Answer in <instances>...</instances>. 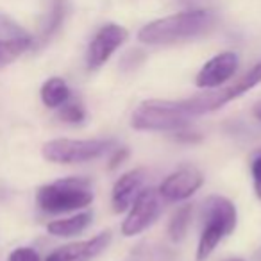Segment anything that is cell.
Instances as JSON below:
<instances>
[{
	"label": "cell",
	"instance_id": "obj_10",
	"mask_svg": "<svg viewBox=\"0 0 261 261\" xmlns=\"http://www.w3.org/2000/svg\"><path fill=\"white\" fill-rule=\"evenodd\" d=\"M109 243H111V232L104 231L93 236L91 240L59 247L47 257V261H90L104 252L109 247Z\"/></svg>",
	"mask_w": 261,
	"mask_h": 261
},
{
	"label": "cell",
	"instance_id": "obj_8",
	"mask_svg": "<svg viewBox=\"0 0 261 261\" xmlns=\"http://www.w3.org/2000/svg\"><path fill=\"white\" fill-rule=\"evenodd\" d=\"M204 177L195 167H182L179 170L172 172L167 179L160 185V197L170 202H179L192 197L197 190L202 186Z\"/></svg>",
	"mask_w": 261,
	"mask_h": 261
},
{
	"label": "cell",
	"instance_id": "obj_21",
	"mask_svg": "<svg viewBox=\"0 0 261 261\" xmlns=\"http://www.w3.org/2000/svg\"><path fill=\"white\" fill-rule=\"evenodd\" d=\"M252 179H254V190H256V195L261 199V156L252 161Z\"/></svg>",
	"mask_w": 261,
	"mask_h": 261
},
{
	"label": "cell",
	"instance_id": "obj_5",
	"mask_svg": "<svg viewBox=\"0 0 261 261\" xmlns=\"http://www.w3.org/2000/svg\"><path fill=\"white\" fill-rule=\"evenodd\" d=\"M261 84V63H257L256 66H252V70L245 73L243 77H240L232 86L224 88L220 91H215V93L200 95L195 98H188L186 106L192 111L193 116L204 115V113L217 111V109L224 108L227 102L234 100V98L242 97L243 93H247L249 90H252L254 86Z\"/></svg>",
	"mask_w": 261,
	"mask_h": 261
},
{
	"label": "cell",
	"instance_id": "obj_3",
	"mask_svg": "<svg viewBox=\"0 0 261 261\" xmlns=\"http://www.w3.org/2000/svg\"><path fill=\"white\" fill-rule=\"evenodd\" d=\"M193 115L185 100H145L133 111L130 127L136 130H181Z\"/></svg>",
	"mask_w": 261,
	"mask_h": 261
},
{
	"label": "cell",
	"instance_id": "obj_6",
	"mask_svg": "<svg viewBox=\"0 0 261 261\" xmlns=\"http://www.w3.org/2000/svg\"><path fill=\"white\" fill-rule=\"evenodd\" d=\"M160 193L152 188L142 190L135 199V202L130 204L129 213H127L125 220L122 224V234L127 236V238L140 234L150 224H154V220L160 217Z\"/></svg>",
	"mask_w": 261,
	"mask_h": 261
},
{
	"label": "cell",
	"instance_id": "obj_17",
	"mask_svg": "<svg viewBox=\"0 0 261 261\" xmlns=\"http://www.w3.org/2000/svg\"><path fill=\"white\" fill-rule=\"evenodd\" d=\"M190 220H192V206H182L174 213L168 225V234L174 242H181L188 231Z\"/></svg>",
	"mask_w": 261,
	"mask_h": 261
},
{
	"label": "cell",
	"instance_id": "obj_19",
	"mask_svg": "<svg viewBox=\"0 0 261 261\" xmlns=\"http://www.w3.org/2000/svg\"><path fill=\"white\" fill-rule=\"evenodd\" d=\"M25 36H29V34H27L18 23H15L6 15H0V38H4V40H15V38H25Z\"/></svg>",
	"mask_w": 261,
	"mask_h": 261
},
{
	"label": "cell",
	"instance_id": "obj_12",
	"mask_svg": "<svg viewBox=\"0 0 261 261\" xmlns=\"http://www.w3.org/2000/svg\"><path fill=\"white\" fill-rule=\"evenodd\" d=\"M204 220H215L218 224L224 225L227 236L236 229V222H238V213H236L234 204L229 199L220 195H211L204 200Z\"/></svg>",
	"mask_w": 261,
	"mask_h": 261
},
{
	"label": "cell",
	"instance_id": "obj_20",
	"mask_svg": "<svg viewBox=\"0 0 261 261\" xmlns=\"http://www.w3.org/2000/svg\"><path fill=\"white\" fill-rule=\"evenodd\" d=\"M9 261H41L40 254L31 247H18L9 254Z\"/></svg>",
	"mask_w": 261,
	"mask_h": 261
},
{
	"label": "cell",
	"instance_id": "obj_2",
	"mask_svg": "<svg viewBox=\"0 0 261 261\" xmlns=\"http://www.w3.org/2000/svg\"><path fill=\"white\" fill-rule=\"evenodd\" d=\"M93 202V190L86 179L66 177L38 190L36 204L45 213H68L83 210Z\"/></svg>",
	"mask_w": 261,
	"mask_h": 261
},
{
	"label": "cell",
	"instance_id": "obj_9",
	"mask_svg": "<svg viewBox=\"0 0 261 261\" xmlns=\"http://www.w3.org/2000/svg\"><path fill=\"white\" fill-rule=\"evenodd\" d=\"M238 70V56L234 52H222L206 63L195 77V84L202 90H213L227 83Z\"/></svg>",
	"mask_w": 261,
	"mask_h": 261
},
{
	"label": "cell",
	"instance_id": "obj_15",
	"mask_svg": "<svg viewBox=\"0 0 261 261\" xmlns=\"http://www.w3.org/2000/svg\"><path fill=\"white\" fill-rule=\"evenodd\" d=\"M41 100L47 108L58 109L70 100V88L61 77H52L41 86Z\"/></svg>",
	"mask_w": 261,
	"mask_h": 261
},
{
	"label": "cell",
	"instance_id": "obj_4",
	"mask_svg": "<svg viewBox=\"0 0 261 261\" xmlns=\"http://www.w3.org/2000/svg\"><path fill=\"white\" fill-rule=\"evenodd\" d=\"M115 140H50L43 145L41 154L47 161L59 165L86 163L104 156L115 147Z\"/></svg>",
	"mask_w": 261,
	"mask_h": 261
},
{
	"label": "cell",
	"instance_id": "obj_7",
	"mask_svg": "<svg viewBox=\"0 0 261 261\" xmlns=\"http://www.w3.org/2000/svg\"><path fill=\"white\" fill-rule=\"evenodd\" d=\"M129 38V33L123 27L116 23H108L104 25L95 38L91 40L90 47L86 52V63L90 70H97L115 54L116 48H120Z\"/></svg>",
	"mask_w": 261,
	"mask_h": 261
},
{
	"label": "cell",
	"instance_id": "obj_16",
	"mask_svg": "<svg viewBox=\"0 0 261 261\" xmlns=\"http://www.w3.org/2000/svg\"><path fill=\"white\" fill-rule=\"evenodd\" d=\"M33 45V38H15V40H4L0 38V70L11 65L15 59H18L27 48Z\"/></svg>",
	"mask_w": 261,
	"mask_h": 261
},
{
	"label": "cell",
	"instance_id": "obj_1",
	"mask_svg": "<svg viewBox=\"0 0 261 261\" xmlns=\"http://www.w3.org/2000/svg\"><path fill=\"white\" fill-rule=\"evenodd\" d=\"M215 23V15L211 11H185L177 15L154 20L142 27L138 40L145 45H170L175 41L190 40L206 33Z\"/></svg>",
	"mask_w": 261,
	"mask_h": 261
},
{
	"label": "cell",
	"instance_id": "obj_24",
	"mask_svg": "<svg viewBox=\"0 0 261 261\" xmlns=\"http://www.w3.org/2000/svg\"><path fill=\"white\" fill-rule=\"evenodd\" d=\"M229 261H243V259H238V257H234V259H229Z\"/></svg>",
	"mask_w": 261,
	"mask_h": 261
},
{
	"label": "cell",
	"instance_id": "obj_18",
	"mask_svg": "<svg viewBox=\"0 0 261 261\" xmlns=\"http://www.w3.org/2000/svg\"><path fill=\"white\" fill-rule=\"evenodd\" d=\"M84 116H86V111L79 102H66L61 106V111H59V118L66 123H81Z\"/></svg>",
	"mask_w": 261,
	"mask_h": 261
},
{
	"label": "cell",
	"instance_id": "obj_11",
	"mask_svg": "<svg viewBox=\"0 0 261 261\" xmlns=\"http://www.w3.org/2000/svg\"><path fill=\"white\" fill-rule=\"evenodd\" d=\"M145 177H147V172L143 168H136V170H130L127 174H123L115 182L111 193V204L115 213H123L125 210H129L130 204L135 202V199L138 197V193L143 190Z\"/></svg>",
	"mask_w": 261,
	"mask_h": 261
},
{
	"label": "cell",
	"instance_id": "obj_14",
	"mask_svg": "<svg viewBox=\"0 0 261 261\" xmlns=\"http://www.w3.org/2000/svg\"><path fill=\"white\" fill-rule=\"evenodd\" d=\"M91 224V213H79L75 217L63 218V220H54L47 225V231L52 236H59V238H70L79 232H83L88 225Z\"/></svg>",
	"mask_w": 261,
	"mask_h": 261
},
{
	"label": "cell",
	"instance_id": "obj_13",
	"mask_svg": "<svg viewBox=\"0 0 261 261\" xmlns=\"http://www.w3.org/2000/svg\"><path fill=\"white\" fill-rule=\"evenodd\" d=\"M227 236L224 225L218 224L215 220H206L202 229V234L199 238V245H197V261H206L207 257L213 254V250L217 249V245L222 242V238Z\"/></svg>",
	"mask_w": 261,
	"mask_h": 261
},
{
	"label": "cell",
	"instance_id": "obj_23",
	"mask_svg": "<svg viewBox=\"0 0 261 261\" xmlns=\"http://www.w3.org/2000/svg\"><path fill=\"white\" fill-rule=\"evenodd\" d=\"M254 115H256L257 120H261V102H257V104L254 106Z\"/></svg>",
	"mask_w": 261,
	"mask_h": 261
},
{
	"label": "cell",
	"instance_id": "obj_22",
	"mask_svg": "<svg viewBox=\"0 0 261 261\" xmlns=\"http://www.w3.org/2000/svg\"><path fill=\"white\" fill-rule=\"evenodd\" d=\"M125 158H127V149H118L115 152V156L111 158V161H109V168L115 170L118 165H122V161L125 160Z\"/></svg>",
	"mask_w": 261,
	"mask_h": 261
}]
</instances>
